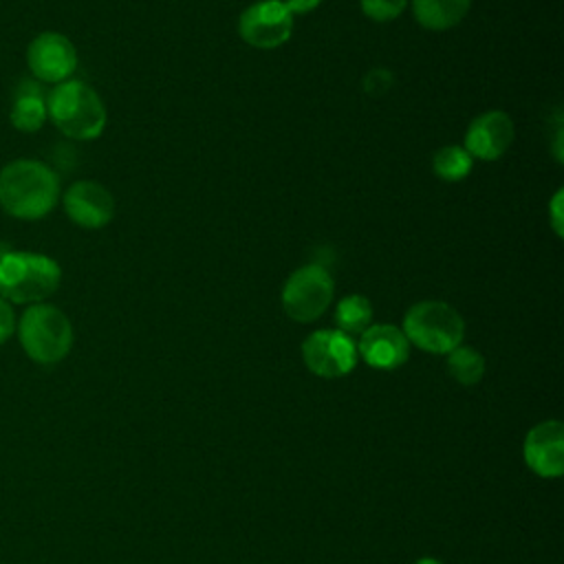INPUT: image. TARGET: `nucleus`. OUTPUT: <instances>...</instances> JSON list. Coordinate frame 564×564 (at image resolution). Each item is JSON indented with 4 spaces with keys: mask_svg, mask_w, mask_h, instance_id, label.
Here are the masks:
<instances>
[{
    "mask_svg": "<svg viewBox=\"0 0 564 564\" xmlns=\"http://www.w3.org/2000/svg\"><path fill=\"white\" fill-rule=\"evenodd\" d=\"M62 198L57 172L37 159H13L0 167V209L18 220L48 216Z\"/></svg>",
    "mask_w": 564,
    "mask_h": 564,
    "instance_id": "1",
    "label": "nucleus"
},
{
    "mask_svg": "<svg viewBox=\"0 0 564 564\" xmlns=\"http://www.w3.org/2000/svg\"><path fill=\"white\" fill-rule=\"evenodd\" d=\"M62 284V267L40 251L9 249L0 253V295L9 304L46 302Z\"/></svg>",
    "mask_w": 564,
    "mask_h": 564,
    "instance_id": "2",
    "label": "nucleus"
},
{
    "mask_svg": "<svg viewBox=\"0 0 564 564\" xmlns=\"http://www.w3.org/2000/svg\"><path fill=\"white\" fill-rule=\"evenodd\" d=\"M46 115L68 139L93 141L101 137L108 115L99 93L82 79H66L46 93Z\"/></svg>",
    "mask_w": 564,
    "mask_h": 564,
    "instance_id": "3",
    "label": "nucleus"
},
{
    "mask_svg": "<svg viewBox=\"0 0 564 564\" xmlns=\"http://www.w3.org/2000/svg\"><path fill=\"white\" fill-rule=\"evenodd\" d=\"M15 337L33 364L55 366L70 352L75 330L62 308L48 302H40L22 311L15 324Z\"/></svg>",
    "mask_w": 564,
    "mask_h": 564,
    "instance_id": "4",
    "label": "nucleus"
},
{
    "mask_svg": "<svg viewBox=\"0 0 564 564\" xmlns=\"http://www.w3.org/2000/svg\"><path fill=\"white\" fill-rule=\"evenodd\" d=\"M403 335L416 348L432 355H447L460 346L465 322L454 306L438 300H423L403 315Z\"/></svg>",
    "mask_w": 564,
    "mask_h": 564,
    "instance_id": "5",
    "label": "nucleus"
},
{
    "mask_svg": "<svg viewBox=\"0 0 564 564\" xmlns=\"http://www.w3.org/2000/svg\"><path fill=\"white\" fill-rule=\"evenodd\" d=\"M335 282L322 264H304L295 269L282 286L284 313L300 324L315 322L330 306Z\"/></svg>",
    "mask_w": 564,
    "mask_h": 564,
    "instance_id": "6",
    "label": "nucleus"
},
{
    "mask_svg": "<svg viewBox=\"0 0 564 564\" xmlns=\"http://www.w3.org/2000/svg\"><path fill=\"white\" fill-rule=\"evenodd\" d=\"M302 359L306 368L324 379L348 375L357 366V344L350 335L337 328H322L311 333L302 344Z\"/></svg>",
    "mask_w": 564,
    "mask_h": 564,
    "instance_id": "7",
    "label": "nucleus"
},
{
    "mask_svg": "<svg viewBox=\"0 0 564 564\" xmlns=\"http://www.w3.org/2000/svg\"><path fill=\"white\" fill-rule=\"evenodd\" d=\"M26 66L33 79L55 86L77 70V48L64 33L42 31L26 46Z\"/></svg>",
    "mask_w": 564,
    "mask_h": 564,
    "instance_id": "8",
    "label": "nucleus"
},
{
    "mask_svg": "<svg viewBox=\"0 0 564 564\" xmlns=\"http://www.w3.org/2000/svg\"><path fill=\"white\" fill-rule=\"evenodd\" d=\"M238 33L253 48H278L293 33V13L282 0L253 2L240 13Z\"/></svg>",
    "mask_w": 564,
    "mask_h": 564,
    "instance_id": "9",
    "label": "nucleus"
},
{
    "mask_svg": "<svg viewBox=\"0 0 564 564\" xmlns=\"http://www.w3.org/2000/svg\"><path fill=\"white\" fill-rule=\"evenodd\" d=\"M62 207L70 223L82 229H101L115 216L112 194L101 183L90 178L68 185L62 194Z\"/></svg>",
    "mask_w": 564,
    "mask_h": 564,
    "instance_id": "10",
    "label": "nucleus"
},
{
    "mask_svg": "<svg viewBox=\"0 0 564 564\" xmlns=\"http://www.w3.org/2000/svg\"><path fill=\"white\" fill-rule=\"evenodd\" d=\"M522 458L542 478H560L564 471V425L557 419L533 425L522 443Z\"/></svg>",
    "mask_w": 564,
    "mask_h": 564,
    "instance_id": "11",
    "label": "nucleus"
},
{
    "mask_svg": "<svg viewBox=\"0 0 564 564\" xmlns=\"http://www.w3.org/2000/svg\"><path fill=\"white\" fill-rule=\"evenodd\" d=\"M513 134V121L505 110H487L469 123L463 148L471 159L496 161L509 150Z\"/></svg>",
    "mask_w": 564,
    "mask_h": 564,
    "instance_id": "12",
    "label": "nucleus"
},
{
    "mask_svg": "<svg viewBox=\"0 0 564 564\" xmlns=\"http://www.w3.org/2000/svg\"><path fill=\"white\" fill-rule=\"evenodd\" d=\"M357 355L377 370H394L410 357V341L394 324H370L357 341Z\"/></svg>",
    "mask_w": 564,
    "mask_h": 564,
    "instance_id": "13",
    "label": "nucleus"
},
{
    "mask_svg": "<svg viewBox=\"0 0 564 564\" xmlns=\"http://www.w3.org/2000/svg\"><path fill=\"white\" fill-rule=\"evenodd\" d=\"M46 95L42 93V86L37 79H22L15 88L11 108H9V121L18 132L33 134L46 123Z\"/></svg>",
    "mask_w": 564,
    "mask_h": 564,
    "instance_id": "14",
    "label": "nucleus"
},
{
    "mask_svg": "<svg viewBox=\"0 0 564 564\" xmlns=\"http://www.w3.org/2000/svg\"><path fill=\"white\" fill-rule=\"evenodd\" d=\"M471 0H412L416 22L430 31H447L456 26L469 11Z\"/></svg>",
    "mask_w": 564,
    "mask_h": 564,
    "instance_id": "15",
    "label": "nucleus"
},
{
    "mask_svg": "<svg viewBox=\"0 0 564 564\" xmlns=\"http://www.w3.org/2000/svg\"><path fill=\"white\" fill-rule=\"evenodd\" d=\"M372 322V304L364 295H346L335 306L337 330L346 335H361Z\"/></svg>",
    "mask_w": 564,
    "mask_h": 564,
    "instance_id": "16",
    "label": "nucleus"
},
{
    "mask_svg": "<svg viewBox=\"0 0 564 564\" xmlns=\"http://www.w3.org/2000/svg\"><path fill=\"white\" fill-rule=\"evenodd\" d=\"M447 372L460 386H474L485 375V357L471 346H456L447 352Z\"/></svg>",
    "mask_w": 564,
    "mask_h": 564,
    "instance_id": "17",
    "label": "nucleus"
},
{
    "mask_svg": "<svg viewBox=\"0 0 564 564\" xmlns=\"http://www.w3.org/2000/svg\"><path fill=\"white\" fill-rule=\"evenodd\" d=\"M474 159L463 145H445L432 159V170L438 178L456 183L463 181L471 172Z\"/></svg>",
    "mask_w": 564,
    "mask_h": 564,
    "instance_id": "18",
    "label": "nucleus"
},
{
    "mask_svg": "<svg viewBox=\"0 0 564 564\" xmlns=\"http://www.w3.org/2000/svg\"><path fill=\"white\" fill-rule=\"evenodd\" d=\"M364 15L375 22H388L403 13L408 0H359Z\"/></svg>",
    "mask_w": 564,
    "mask_h": 564,
    "instance_id": "19",
    "label": "nucleus"
},
{
    "mask_svg": "<svg viewBox=\"0 0 564 564\" xmlns=\"http://www.w3.org/2000/svg\"><path fill=\"white\" fill-rule=\"evenodd\" d=\"M392 82H394V77H392L390 70H386V68H372V70L364 77V90H366L368 95H372V97H379V95H383L386 90H390Z\"/></svg>",
    "mask_w": 564,
    "mask_h": 564,
    "instance_id": "20",
    "label": "nucleus"
},
{
    "mask_svg": "<svg viewBox=\"0 0 564 564\" xmlns=\"http://www.w3.org/2000/svg\"><path fill=\"white\" fill-rule=\"evenodd\" d=\"M15 324H18V315L13 311V304H9L0 295V346L15 335Z\"/></svg>",
    "mask_w": 564,
    "mask_h": 564,
    "instance_id": "21",
    "label": "nucleus"
},
{
    "mask_svg": "<svg viewBox=\"0 0 564 564\" xmlns=\"http://www.w3.org/2000/svg\"><path fill=\"white\" fill-rule=\"evenodd\" d=\"M562 198H564V192L557 189L551 198V207H549V214H551V227L555 231V236H562L564 234V216H562Z\"/></svg>",
    "mask_w": 564,
    "mask_h": 564,
    "instance_id": "22",
    "label": "nucleus"
},
{
    "mask_svg": "<svg viewBox=\"0 0 564 564\" xmlns=\"http://www.w3.org/2000/svg\"><path fill=\"white\" fill-rule=\"evenodd\" d=\"M282 2H284V7H286L293 15L311 13V11H315V9L322 4V0H282Z\"/></svg>",
    "mask_w": 564,
    "mask_h": 564,
    "instance_id": "23",
    "label": "nucleus"
},
{
    "mask_svg": "<svg viewBox=\"0 0 564 564\" xmlns=\"http://www.w3.org/2000/svg\"><path fill=\"white\" fill-rule=\"evenodd\" d=\"M414 564H443V562L436 557H419Z\"/></svg>",
    "mask_w": 564,
    "mask_h": 564,
    "instance_id": "24",
    "label": "nucleus"
}]
</instances>
